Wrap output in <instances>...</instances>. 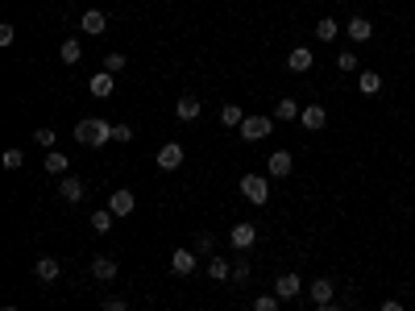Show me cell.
Segmentation results:
<instances>
[{
	"mask_svg": "<svg viewBox=\"0 0 415 311\" xmlns=\"http://www.w3.org/2000/svg\"><path fill=\"white\" fill-rule=\"evenodd\" d=\"M75 141H79V145H87V150H100V145H108V141H112V125H108V121H100V116H87V121H79V125H75Z\"/></svg>",
	"mask_w": 415,
	"mask_h": 311,
	"instance_id": "obj_1",
	"label": "cell"
},
{
	"mask_svg": "<svg viewBox=\"0 0 415 311\" xmlns=\"http://www.w3.org/2000/svg\"><path fill=\"white\" fill-rule=\"evenodd\" d=\"M237 133H241L245 141H262V137H270V133H274V116H245Z\"/></svg>",
	"mask_w": 415,
	"mask_h": 311,
	"instance_id": "obj_2",
	"label": "cell"
},
{
	"mask_svg": "<svg viewBox=\"0 0 415 311\" xmlns=\"http://www.w3.org/2000/svg\"><path fill=\"white\" fill-rule=\"evenodd\" d=\"M241 195H245L249 204H258V208H262V204L270 199V183H266L262 175H241Z\"/></svg>",
	"mask_w": 415,
	"mask_h": 311,
	"instance_id": "obj_3",
	"label": "cell"
},
{
	"mask_svg": "<svg viewBox=\"0 0 415 311\" xmlns=\"http://www.w3.org/2000/svg\"><path fill=\"white\" fill-rule=\"evenodd\" d=\"M266 170H270V179H291V170H295L291 150H274V154L266 158Z\"/></svg>",
	"mask_w": 415,
	"mask_h": 311,
	"instance_id": "obj_4",
	"label": "cell"
},
{
	"mask_svg": "<svg viewBox=\"0 0 415 311\" xmlns=\"http://www.w3.org/2000/svg\"><path fill=\"white\" fill-rule=\"evenodd\" d=\"M312 62H316L312 46H295V50L287 54V71H291V75H308V71H312Z\"/></svg>",
	"mask_w": 415,
	"mask_h": 311,
	"instance_id": "obj_5",
	"label": "cell"
},
{
	"mask_svg": "<svg viewBox=\"0 0 415 311\" xmlns=\"http://www.w3.org/2000/svg\"><path fill=\"white\" fill-rule=\"evenodd\" d=\"M345 33H349V42H357V46H362V42H370V37H374V21H366V17H357V12H353V17L345 21Z\"/></svg>",
	"mask_w": 415,
	"mask_h": 311,
	"instance_id": "obj_6",
	"label": "cell"
},
{
	"mask_svg": "<svg viewBox=\"0 0 415 311\" xmlns=\"http://www.w3.org/2000/svg\"><path fill=\"white\" fill-rule=\"evenodd\" d=\"M133 208H137V195H133L129 187L112 191V199H108V212H112V216H133Z\"/></svg>",
	"mask_w": 415,
	"mask_h": 311,
	"instance_id": "obj_7",
	"label": "cell"
},
{
	"mask_svg": "<svg viewBox=\"0 0 415 311\" xmlns=\"http://www.w3.org/2000/svg\"><path fill=\"white\" fill-rule=\"evenodd\" d=\"M254 241H258V224H233L229 229V245L233 249H254Z\"/></svg>",
	"mask_w": 415,
	"mask_h": 311,
	"instance_id": "obj_8",
	"label": "cell"
},
{
	"mask_svg": "<svg viewBox=\"0 0 415 311\" xmlns=\"http://www.w3.org/2000/svg\"><path fill=\"white\" fill-rule=\"evenodd\" d=\"M274 295L279 299H299L303 295V278L299 274H279L274 278Z\"/></svg>",
	"mask_w": 415,
	"mask_h": 311,
	"instance_id": "obj_9",
	"label": "cell"
},
{
	"mask_svg": "<svg viewBox=\"0 0 415 311\" xmlns=\"http://www.w3.org/2000/svg\"><path fill=\"white\" fill-rule=\"evenodd\" d=\"M183 166V145L179 141H166L162 150H158V170H179Z\"/></svg>",
	"mask_w": 415,
	"mask_h": 311,
	"instance_id": "obj_10",
	"label": "cell"
},
{
	"mask_svg": "<svg viewBox=\"0 0 415 311\" xmlns=\"http://www.w3.org/2000/svg\"><path fill=\"white\" fill-rule=\"evenodd\" d=\"M79 29H83V33H91V37H100V33L108 29V17H104L100 8H87V12L79 17Z\"/></svg>",
	"mask_w": 415,
	"mask_h": 311,
	"instance_id": "obj_11",
	"label": "cell"
},
{
	"mask_svg": "<svg viewBox=\"0 0 415 311\" xmlns=\"http://www.w3.org/2000/svg\"><path fill=\"white\" fill-rule=\"evenodd\" d=\"M83 191H87V187H83V179H75V175H62V179H58V195H62L67 204H79V199H83Z\"/></svg>",
	"mask_w": 415,
	"mask_h": 311,
	"instance_id": "obj_12",
	"label": "cell"
},
{
	"mask_svg": "<svg viewBox=\"0 0 415 311\" xmlns=\"http://www.w3.org/2000/svg\"><path fill=\"white\" fill-rule=\"evenodd\" d=\"M200 112H204L200 96H179V104H175V116H179V121H187V125H191V121H195Z\"/></svg>",
	"mask_w": 415,
	"mask_h": 311,
	"instance_id": "obj_13",
	"label": "cell"
},
{
	"mask_svg": "<svg viewBox=\"0 0 415 311\" xmlns=\"http://www.w3.org/2000/svg\"><path fill=\"white\" fill-rule=\"evenodd\" d=\"M299 125H303V129H324V125H328V112H324V104H308V108L299 112Z\"/></svg>",
	"mask_w": 415,
	"mask_h": 311,
	"instance_id": "obj_14",
	"label": "cell"
},
{
	"mask_svg": "<svg viewBox=\"0 0 415 311\" xmlns=\"http://www.w3.org/2000/svg\"><path fill=\"white\" fill-rule=\"evenodd\" d=\"M170 270H175L179 278L195 274V254H191V249H175V254H170Z\"/></svg>",
	"mask_w": 415,
	"mask_h": 311,
	"instance_id": "obj_15",
	"label": "cell"
},
{
	"mask_svg": "<svg viewBox=\"0 0 415 311\" xmlns=\"http://www.w3.org/2000/svg\"><path fill=\"white\" fill-rule=\"evenodd\" d=\"M33 274H37L42 283H58V274H62V262H58V258H37V262H33Z\"/></svg>",
	"mask_w": 415,
	"mask_h": 311,
	"instance_id": "obj_16",
	"label": "cell"
},
{
	"mask_svg": "<svg viewBox=\"0 0 415 311\" xmlns=\"http://www.w3.org/2000/svg\"><path fill=\"white\" fill-rule=\"evenodd\" d=\"M299 112H303V108H299L295 96H283V100L274 104V121H299Z\"/></svg>",
	"mask_w": 415,
	"mask_h": 311,
	"instance_id": "obj_17",
	"label": "cell"
},
{
	"mask_svg": "<svg viewBox=\"0 0 415 311\" xmlns=\"http://www.w3.org/2000/svg\"><path fill=\"white\" fill-rule=\"evenodd\" d=\"M91 278L96 283H112L116 278V262L112 258H91Z\"/></svg>",
	"mask_w": 415,
	"mask_h": 311,
	"instance_id": "obj_18",
	"label": "cell"
},
{
	"mask_svg": "<svg viewBox=\"0 0 415 311\" xmlns=\"http://www.w3.org/2000/svg\"><path fill=\"white\" fill-rule=\"evenodd\" d=\"M308 295H312V303L320 308V303H333V295H337V287H333L328 278H316V283L308 287Z\"/></svg>",
	"mask_w": 415,
	"mask_h": 311,
	"instance_id": "obj_19",
	"label": "cell"
},
{
	"mask_svg": "<svg viewBox=\"0 0 415 311\" xmlns=\"http://www.w3.org/2000/svg\"><path fill=\"white\" fill-rule=\"evenodd\" d=\"M357 91H362V96H378V91H382V75H378V71H362V75H357Z\"/></svg>",
	"mask_w": 415,
	"mask_h": 311,
	"instance_id": "obj_20",
	"label": "cell"
},
{
	"mask_svg": "<svg viewBox=\"0 0 415 311\" xmlns=\"http://www.w3.org/2000/svg\"><path fill=\"white\" fill-rule=\"evenodd\" d=\"M67 162H71V158H67L62 150H46V162H42V166H46V175H58V179H62V175H67Z\"/></svg>",
	"mask_w": 415,
	"mask_h": 311,
	"instance_id": "obj_21",
	"label": "cell"
},
{
	"mask_svg": "<svg viewBox=\"0 0 415 311\" xmlns=\"http://www.w3.org/2000/svg\"><path fill=\"white\" fill-rule=\"evenodd\" d=\"M58 58H62L67 66H75V62L83 58V46H79V37H67V42L58 46Z\"/></svg>",
	"mask_w": 415,
	"mask_h": 311,
	"instance_id": "obj_22",
	"label": "cell"
},
{
	"mask_svg": "<svg viewBox=\"0 0 415 311\" xmlns=\"http://www.w3.org/2000/svg\"><path fill=\"white\" fill-rule=\"evenodd\" d=\"M87 87H91V96H96V100H108V96H112V75H108V71H100V75H91V83H87Z\"/></svg>",
	"mask_w": 415,
	"mask_h": 311,
	"instance_id": "obj_23",
	"label": "cell"
},
{
	"mask_svg": "<svg viewBox=\"0 0 415 311\" xmlns=\"http://www.w3.org/2000/svg\"><path fill=\"white\" fill-rule=\"evenodd\" d=\"M208 278H212V283H224V278H233V266H229V258H212V262H208Z\"/></svg>",
	"mask_w": 415,
	"mask_h": 311,
	"instance_id": "obj_24",
	"label": "cell"
},
{
	"mask_svg": "<svg viewBox=\"0 0 415 311\" xmlns=\"http://www.w3.org/2000/svg\"><path fill=\"white\" fill-rule=\"evenodd\" d=\"M241 121H245V112H241L237 104H224V108H220V125H224V129H241Z\"/></svg>",
	"mask_w": 415,
	"mask_h": 311,
	"instance_id": "obj_25",
	"label": "cell"
},
{
	"mask_svg": "<svg viewBox=\"0 0 415 311\" xmlns=\"http://www.w3.org/2000/svg\"><path fill=\"white\" fill-rule=\"evenodd\" d=\"M337 33H341V25H337L333 17H320V21H316V37H320V42H333Z\"/></svg>",
	"mask_w": 415,
	"mask_h": 311,
	"instance_id": "obj_26",
	"label": "cell"
},
{
	"mask_svg": "<svg viewBox=\"0 0 415 311\" xmlns=\"http://www.w3.org/2000/svg\"><path fill=\"white\" fill-rule=\"evenodd\" d=\"M33 141H37L42 150H54V141H58V133H54L50 125H42V129H33Z\"/></svg>",
	"mask_w": 415,
	"mask_h": 311,
	"instance_id": "obj_27",
	"label": "cell"
},
{
	"mask_svg": "<svg viewBox=\"0 0 415 311\" xmlns=\"http://www.w3.org/2000/svg\"><path fill=\"white\" fill-rule=\"evenodd\" d=\"M112 229V212L104 208V212H91V233H108Z\"/></svg>",
	"mask_w": 415,
	"mask_h": 311,
	"instance_id": "obj_28",
	"label": "cell"
},
{
	"mask_svg": "<svg viewBox=\"0 0 415 311\" xmlns=\"http://www.w3.org/2000/svg\"><path fill=\"white\" fill-rule=\"evenodd\" d=\"M104 71H108V75H121V71H125V54H116V50L104 54Z\"/></svg>",
	"mask_w": 415,
	"mask_h": 311,
	"instance_id": "obj_29",
	"label": "cell"
},
{
	"mask_svg": "<svg viewBox=\"0 0 415 311\" xmlns=\"http://www.w3.org/2000/svg\"><path fill=\"white\" fill-rule=\"evenodd\" d=\"M0 162H4L8 170H21V166H25V154H21V150L12 145V150H4V158H0Z\"/></svg>",
	"mask_w": 415,
	"mask_h": 311,
	"instance_id": "obj_30",
	"label": "cell"
},
{
	"mask_svg": "<svg viewBox=\"0 0 415 311\" xmlns=\"http://www.w3.org/2000/svg\"><path fill=\"white\" fill-rule=\"evenodd\" d=\"M337 66H341V71H357V54H353V50H341V54H337Z\"/></svg>",
	"mask_w": 415,
	"mask_h": 311,
	"instance_id": "obj_31",
	"label": "cell"
},
{
	"mask_svg": "<svg viewBox=\"0 0 415 311\" xmlns=\"http://www.w3.org/2000/svg\"><path fill=\"white\" fill-rule=\"evenodd\" d=\"M212 249H216V237H212V233H200V237H195V254H212Z\"/></svg>",
	"mask_w": 415,
	"mask_h": 311,
	"instance_id": "obj_32",
	"label": "cell"
},
{
	"mask_svg": "<svg viewBox=\"0 0 415 311\" xmlns=\"http://www.w3.org/2000/svg\"><path fill=\"white\" fill-rule=\"evenodd\" d=\"M254 311H279V295H258V299H254Z\"/></svg>",
	"mask_w": 415,
	"mask_h": 311,
	"instance_id": "obj_33",
	"label": "cell"
},
{
	"mask_svg": "<svg viewBox=\"0 0 415 311\" xmlns=\"http://www.w3.org/2000/svg\"><path fill=\"white\" fill-rule=\"evenodd\" d=\"M112 141L129 145V141H133V129H129V125H112Z\"/></svg>",
	"mask_w": 415,
	"mask_h": 311,
	"instance_id": "obj_34",
	"label": "cell"
},
{
	"mask_svg": "<svg viewBox=\"0 0 415 311\" xmlns=\"http://www.w3.org/2000/svg\"><path fill=\"white\" fill-rule=\"evenodd\" d=\"M100 311H129V299L112 295V299H104V308H100Z\"/></svg>",
	"mask_w": 415,
	"mask_h": 311,
	"instance_id": "obj_35",
	"label": "cell"
},
{
	"mask_svg": "<svg viewBox=\"0 0 415 311\" xmlns=\"http://www.w3.org/2000/svg\"><path fill=\"white\" fill-rule=\"evenodd\" d=\"M233 278L245 283V278H249V262H233Z\"/></svg>",
	"mask_w": 415,
	"mask_h": 311,
	"instance_id": "obj_36",
	"label": "cell"
},
{
	"mask_svg": "<svg viewBox=\"0 0 415 311\" xmlns=\"http://www.w3.org/2000/svg\"><path fill=\"white\" fill-rule=\"evenodd\" d=\"M12 37H17V33H12V25L4 21V25H0V46H12Z\"/></svg>",
	"mask_w": 415,
	"mask_h": 311,
	"instance_id": "obj_37",
	"label": "cell"
},
{
	"mask_svg": "<svg viewBox=\"0 0 415 311\" xmlns=\"http://www.w3.org/2000/svg\"><path fill=\"white\" fill-rule=\"evenodd\" d=\"M378 311H407V308H403L399 299H387V303H382V308H378Z\"/></svg>",
	"mask_w": 415,
	"mask_h": 311,
	"instance_id": "obj_38",
	"label": "cell"
},
{
	"mask_svg": "<svg viewBox=\"0 0 415 311\" xmlns=\"http://www.w3.org/2000/svg\"><path fill=\"white\" fill-rule=\"evenodd\" d=\"M316 311H341V308H337V303H320Z\"/></svg>",
	"mask_w": 415,
	"mask_h": 311,
	"instance_id": "obj_39",
	"label": "cell"
},
{
	"mask_svg": "<svg viewBox=\"0 0 415 311\" xmlns=\"http://www.w3.org/2000/svg\"><path fill=\"white\" fill-rule=\"evenodd\" d=\"M0 311H17V308H0Z\"/></svg>",
	"mask_w": 415,
	"mask_h": 311,
	"instance_id": "obj_40",
	"label": "cell"
}]
</instances>
